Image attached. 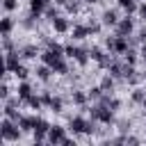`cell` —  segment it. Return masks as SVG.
I'll return each mask as SVG.
<instances>
[{
    "label": "cell",
    "instance_id": "obj_1",
    "mask_svg": "<svg viewBox=\"0 0 146 146\" xmlns=\"http://www.w3.org/2000/svg\"><path fill=\"white\" fill-rule=\"evenodd\" d=\"M21 135H23L21 125H18L16 121H11L9 116H5L2 123H0V139H2V141H18Z\"/></svg>",
    "mask_w": 146,
    "mask_h": 146
},
{
    "label": "cell",
    "instance_id": "obj_2",
    "mask_svg": "<svg viewBox=\"0 0 146 146\" xmlns=\"http://www.w3.org/2000/svg\"><path fill=\"white\" fill-rule=\"evenodd\" d=\"M105 46L110 48L112 55H123V52L130 50L128 36H125V34H119V32H116V36H107V39H105Z\"/></svg>",
    "mask_w": 146,
    "mask_h": 146
},
{
    "label": "cell",
    "instance_id": "obj_3",
    "mask_svg": "<svg viewBox=\"0 0 146 146\" xmlns=\"http://www.w3.org/2000/svg\"><path fill=\"white\" fill-rule=\"evenodd\" d=\"M89 112H91V121H98V123H105V125H110V123L114 121V110H112L110 105L98 103V105H94Z\"/></svg>",
    "mask_w": 146,
    "mask_h": 146
},
{
    "label": "cell",
    "instance_id": "obj_4",
    "mask_svg": "<svg viewBox=\"0 0 146 146\" xmlns=\"http://www.w3.org/2000/svg\"><path fill=\"white\" fill-rule=\"evenodd\" d=\"M68 128H71L75 135H91V132H94V123H89V121L82 119V116H71Z\"/></svg>",
    "mask_w": 146,
    "mask_h": 146
},
{
    "label": "cell",
    "instance_id": "obj_5",
    "mask_svg": "<svg viewBox=\"0 0 146 146\" xmlns=\"http://www.w3.org/2000/svg\"><path fill=\"white\" fill-rule=\"evenodd\" d=\"M48 130H50V123H48L46 119H36V125H34V130H32L34 144H41L43 139H48Z\"/></svg>",
    "mask_w": 146,
    "mask_h": 146
},
{
    "label": "cell",
    "instance_id": "obj_6",
    "mask_svg": "<svg viewBox=\"0 0 146 146\" xmlns=\"http://www.w3.org/2000/svg\"><path fill=\"white\" fill-rule=\"evenodd\" d=\"M18 66H21L18 50H9V52H5V73H14Z\"/></svg>",
    "mask_w": 146,
    "mask_h": 146
},
{
    "label": "cell",
    "instance_id": "obj_7",
    "mask_svg": "<svg viewBox=\"0 0 146 146\" xmlns=\"http://www.w3.org/2000/svg\"><path fill=\"white\" fill-rule=\"evenodd\" d=\"M48 141H50V144H64V141H66V128H62V125H50V130H48Z\"/></svg>",
    "mask_w": 146,
    "mask_h": 146
},
{
    "label": "cell",
    "instance_id": "obj_8",
    "mask_svg": "<svg viewBox=\"0 0 146 146\" xmlns=\"http://www.w3.org/2000/svg\"><path fill=\"white\" fill-rule=\"evenodd\" d=\"M50 25H52V30H55L57 34H66V32H71V21H68V18H64V16L52 18V21H50Z\"/></svg>",
    "mask_w": 146,
    "mask_h": 146
},
{
    "label": "cell",
    "instance_id": "obj_9",
    "mask_svg": "<svg viewBox=\"0 0 146 146\" xmlns=\"http://www.w3.org/2000/svg\"><path fill=\"white\" fill-rule=\"evenodd\" d=\"M32 96V87H30V82H25V80H21V84L16 87V98L21 100V103H27V98Z\"/></svg>",
    "mask_w": 146,
    "mask_h": 146
},
{
    "label": "cell",
    "instance_id": "obj_10",
    "mask_svg": "<svg viewBox=\"0 0 146 146\" xmlns=\"http://www.w3.org/2000/svg\"><path fill=\"white\" fill-rule=\"evenodd\" d=\"M132 30H135V23H132V18H121L119 23H116V32L119 34H125V36H130L132 34Z\"/></svg>",
    "mask_w": 146,
    "mask_h": 146
},
{
    "label": "cell",
    "instance_id": "obj_11",
    "mask_svg": "<svg viewBox=\"0 0 146 146\" xmlns=\"http://www.w3.org/2000/svg\"><path fill=\"white\" fill-rule=\"evenodd\" d=\"M50 2H52V0H30V11L36 14V16H41V14L50 7Z\"/></svg>",
    "mask_w": 146,
    "mask_h": 146
},
{
    "label": "cell",
    "instance_id": "obj_12",
    "mask_svg": "<svg viewBox=\"0 0 146 146\" xmlns=\"http://www.w3.org/2000/svg\"><path fill=\"white\" fill-rule=\"evenodd\" d=\"M39 57H41V62H43V64L52 66V64H55V62H57L59 57H64V55H59V52H55V50H50V48H48V50H43V52H41Z\"/></svg>",
    "mask_w": 146,
    "mask_h": 146
},
{
    "label": "cell",
    "instance_id": "obj_13",
    "mask_svg": "<svg viewBox=\"0 0 146 146\" xmlns=\"http://www.w3.org/2000/svg\"><path fill=\"white\" fill-rule=\"evenodd\" d=\"M36 119H39V116H21V121H18L21 130H23V132H32L34 125H36Z\"/></svg>",
    "mask_w": 146,
    "mask_h": 146
},
{
    "label": "cell",
    "instance_id": "obj_14",
    "mask_svg": "<svg viewBox=\"0 0 146 146\" xmlns=\"http://www.w3.org/2000/svg\"><path fill=\"white\" fill-rule=\"evenodd\" d=\"M71 34H73V39H87V36H91L89 25H73L71 27Z\"/></svg>",
    "mask_w": 146,
    "mask_h": 146
},
{
    "label": "cell",
    "instance_id": "obj_15",
    "mask_svg": "<svg viewBox=\"0 0 146 146\" xmlns=\"http://www.w3.org/2000/svg\"><path fill=\"white\" fill-rule=\"evenodd\" d=\"M119 23V16H116V11L114 9H107V11H103V25H107V27H114Z\"/></svg>",
    "mask_w": 146,
    "mask_h": 146
},
{
    "label": "cell",
    "instance_id": "obj_16",
    "mask_svg": "<svg viewBox=\"0 0 146 146\" xmlns=\"http://www.w3.org/2000/svg\"><path fill=\"white\" fill-rule=\"evenodd\" d=\"M11 30H14V18H11V16H5V18L0 21V32H2V36H11Z\"/></svg>",
    "mask_w": 146,
    "mask_h": 146
},
{
    "label": "cell",
    "instance_id": "obj_17",
    "mask_svg": "<svg viewBox=\"0 0 146 146\" xmlns=\"http://www.w3.org/2000/svg\"><path fill=\"white\" fill-rule=\"evenodd\" d=\"M50 68H52V73H57V75H66V73H68V64L64 62V57H59Z\"/></svg>",
    "mask_w": 146,
    "mask_h": 146
},
{
    "label": "cell",
    "instance_id": "obj_18",
    "mask_svg": "<svg viewBox=\"0 0 146 146\" xmlns=\"http://www.w3.org/2000/svg\"><path fill=\"white\" fill-rule=\"evenodd\" d=\"M50 75H52V68H50L48 64H41V66L36 68V78H39L41 82H48V80H50Z\"/></svg>",
    "mask_w": 146,
    "mask_h": 146
},
{
    "label": "cell",
    "instance_id": "obj_19",
    "mask_svg": "<svg viewBox=\"0 0 146 146\" xmlns=\"http://www.w3.org/2000/svg\"><path fill=\"white\" fill-rule=\"evenodd\" d=\"M116 2H119V7H121L125 14H132V11H137V9H139V5H137L135 0H116Z\"/></svg>",
    "mask_w": 146,
    "mask_h": 146
},
{
    "label": "cell",
    "instance_id": "obj_20",
    "mask_svg": "<svg viewBox=\"0 0 146 146\" xmlns=\"http://www.w3.org/2000/svg\"><path fill=\"white\" fill-rule=\"evenodd\" d=\"M48 107H50V112H64V103H62V98H57V96H52L50 98V103H48Z\"/></svg>",
    "mask_w": 146,
    "mask_h": 146
},
{
    "label": "cell",
    "instance_id": "obj_21",
    "mask_svg": "<svg viewBox=\"0 0 146 146\" xmlns=\"http://www.w3.org/2000/svg\"><path fill=\"white\" fill-rule=\"evenodd\" d=\"M114 80H116V78L107 73V75H103V80H100V87H103L105 91H112V89H114Z\"/></svg>",
    "mask_w": 146,
    "mask_h": 146
},
{
    "label": "cell",
    "instance_id": "obj_22",
    "mask_svg": "<svg viewBox=\"0 0 146 146\" xmlns=\"http://www.w3.org/2000/svg\"><path fill=\"white\" fill-rule=\"evenodd\" d=\"M87 98H89V94H84V91H73V94H71V100H73L75 105H84Z\"/></svg>",
    "mask_w": 146,
    "mask_h": 146
},
{
    "label": "cell",
    "instance_id": "obj_23",
    "mask_svg": "<svg viewBox=\"0 0 146 146\" xmlns=\"http://www.w3.org/2000/svg\"><path fill=\"white\" fill-rule=\"evenodd\" d=\"M27 105H30L34 112H39V110L43 107V98H39V96H34V94H32V96L27 98Z\"/></svg>",
    "mask_w": 146,
    "mask_h": 146
},
{
    "label": "cell",
    "instance_id": "obj_24",
    "mask_svg": "<svg viewBox=\"0 0 146 146\" xmlns=\"http://www.w3.org/2000/svg\"><path fill=\"white\" fill-rule=\"evenodd\" d=\"M89 57H91L94 62H100V59L105 57V52H103L100 48H91V50H89Z\"/></svg>",
    "mask_w": 146,
    "mask_h": 146
},
{
    "label": "cell",
    "instance_id": "obj_25",
    "mask_svg": "<svg viewBox=\"0 0 146 146\" xmlns=\"http://www.w3.org/2000/svg\"><path fill=\"white\" fill-rule=\"evenodd\" d=\"M123 62H125V64H137V52H135V50L123 52Z\"/></svg>",
    "mask_w": 146,
    "mask_h": 146
},
{
    "label": "cell",
    "instance_id": "obj_26",
    "mask_svg": "<svg viewBox=\"0 0 146 146\" xmlns=\"http://www.w3.org/2000/svg\"><path fill=\"white\" fill-rule=\"evenodd\" d=\"M23 57H27V59H32V57H36L39 52H36V48L34 46H27V48H23V52H21Z\"/></svg>",
    "mask_w": 146,
    "mask_h": 146
},
{
    "label": "cell",
    "instance_id": "obj_27",
    "mask_svg": "<svg viewBox=\"0 0 146 146\" xmlns=\"http://www.w3.org/2000/svg\"><path fill=\"white\" fill-rule=\"evenodd\" d=\"M14 75H16L18 80H27V68H25V66L21 64V66H18V68L14 71Z\"/></svg>",
    "mask_w": 146,
    "mask_h": 146
},
{
    "label": "cell",
    "instance_id": "obj_28",
    "mask_svg": "<svg viewBox=\"0 0 146 146\" xmlns=\"http://www.w3.org/2000/svg\"><path fill=\"white\" fill-rule=\"evenodd\" d=\"M2 7H5V11H14L18 7V0H2Z\"/></svg>",
    "mask_w": 146,
    "mask_h": 146
},
{
    "label": "cell",
    "instance_id": "obj_29",
    "mask_svg": "<svg viewBox=\"0 0 146 146\" xmlns=\"http://www.w3.org/2000/svg\"><path fill=\"white\" fill-rule=\"evenodd\" d=\"M144 96H146V91H141V89H135V91H132V100H135V103H141Z\"/></svg>",
    "mask_w": 146,
    "mask_h": 146
},
{
    "label": "cell",
    "instance_id": "obj_30",
    "mask_svg": "<svg viewBox=\"0 0 146 146\" xmlns=\"http://www.w3.org/2000/svg\"><path fill=\"white\" fill-rule=\"evenodd\" d=\"M46 16H48V21H52V18H57L59 14H57V9H55V7H48V9H46Z\"/></svg>",
    "mask_w": 146,
    "mask_h": 146
},
{
    "label": "cell",
    "instance_id": "obj_31",
    "mask_svg": "<svg viewBox=\"0 0 146 146\" xmlns=\"http://www.w3.org/2000/svg\"><path fill=\"white\" fill-rule=\"evenodd\" d=\"M64 7H66V11H68V14H75V11H78V2H66Z\"/></svg>",
    "mask_w": 146,
    "mask_h": 146
},
{
    "label": "cell",
    "instance_id": "obj_32",
    "mask_svg": "<svg viewBox=\"0 0 146 146\" xmlns=\"http://www.w3.org/2000/svg\"><path fill=\"white\" fill-rule=\"evenodd\" d=\"M137 11H139V18H141V21H146V2H144V5H139V9H137Z\"/></svg>",
    "mask_w": 146,
    "mask_h": 146
},
{
    "label": "cell",
    "instance_id": "obj_33",
    "mask_svg": "<svg viewBox=\"0 0 146 146\" xmlns=\"http://www.w3.org/2000/svg\"><path fill=\"white\" fill-rule=\"evenodd\" d=\"M0 98H2V100H7V98H9V89H7V84H2V91H0Z\"/></svg>",
    "mask_w": 146,
    "mask_h": 146
},
{
    "label": "cell",
    "instance_id": "obj_34",
    "mask_svg": "<svg viewBox=\"0 0 146 146\" xmlns=\"http://www.w3.org/2000/svg\"><path fill=\"white\" fill-rule=\"evenodd\" d=\"M139 57H141V59H144V62H146V43H144V46H141V50H139Z\"/></svg>",
    "mask_w": 146,
    "mask_h": 146
},
{
    "label": "cell",
    "instance_id": "obj_35",
    "mask_svg": "<svg viewBox=\"0 0 146 146\" xmlns=\"http://www.w3.org/2000/svg\"><path fill=\"white\" fill-rule=\"evenodd\" d=\"M52 2H55V5H57V7H64V5H66V2H68V0H52Z\"/></svg>",
    "mask_w": 146,
    "mask_h": 146
},
{
    "label": "cell",
    "instance_id": "obj_36",
    "mask_svg": "<svg viewBox=\"0 0 146 146\" xmlns=\"http://www.w3.org/2000/svg\"><path fill=\"white\" fill-rule=\"evenodd\" d=\"M139 39H141V41H146V30H141V32H139Z\"/></svg>",
    "mask_w": 146,
    "mask_h": 146
},
{
    "label": "cell",
    "instance_id": "obj_37",
    "mask_svg": "<svg viewBox=\"0 0 146 146\" xmlns=\"http://www.w3.org/2000/svg\"><path fill=\"white\" fill-rule=\"evenodd\" d=\"M84 2H87V5H96L98 0H84Z\"/></svg>",
    "mask_w": 146,
    "mask_h": 146
},
{
    "label": "cell",
    "instance_id": "obj_38",
    "mask_svg": "<svg viewBox=\"0 0 146 146\" xmlns=\"http://www.w3.org/2000/svg\"><path fill=\"white\" fill-rule=\"evenodd\" d=\"M141 107H144V112H146V96H144V100H141Z\"/></svg>",
    "mask_w": 146,
    "mask_h": 146
},
{
    "label": "cell",
    "instance_id": "obj_39",
    "mask_svg": "<svg viewBox=\"0 0 146 146\" xmlns=\"http://www.w3.org/2000/svg\"><path fill=\"white\" fill-rule=\"evenodd\" d=\"M141 78H144V80H146V71H144V73H141Z\"/></svg>",
    "mask_w": 146,
    "mask_h": 146
}]
</instances>
